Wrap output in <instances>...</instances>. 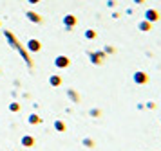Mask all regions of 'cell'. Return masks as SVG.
<instances>
[{"instance_id":"obj_1","label":"cell","mask_w":161,"mask_h":151,"mask_svg":"<svg viewBox=\"0 0 161 151\" xmlns=\"http://www.w3.org/2000/svg\"><path fill=\"white\" fill-rule=\"evenodd\" d=\"M132 79H134V83H136V85H145L147 81H148V74L143 72V70H138L134 76H132Z\"/></svg>"},{"instance_id":"obj_2","label":"cell","mask_w":161,"mask_h":151,"mask_svg":"<svg viewBox=\"0 0 161 151\" xmlns=\"http://www.w3.org/2000/svg\"><path fill=\"white\" fill-rule=\"evenodd\" d=\"M159 11L158 9H147L145 11V20L147 22H150V23H154V22H158L159 20Z\"/></svg>"},{"instance_id":"obj_3","label":"cell","mask_w":161,"mask_h":151,"mask_svg":"<svg viewBox=\"0 0 161 151\" xmlns=\"http://www.w3.org/2000/svg\"><path fill=\"white\" fill-rule=\"evenodd\" d=\"M139 31H143V33H148V31H152V23L150 22H147V20H143V22H139Z\"/></svg>"},{"instance_id":"obj_4","label":"cell","mask_w":161,"mask_h":151,"mask_svg":"<svg viewBox=\"0 0 161 151\" xmlns=\"http://www.w3.org/2000/svg\"><path fill=\"white\" fill-rule=\"evenodd\" d=\"M105 58V54L103 52H96V54H91V59H92V63H102V59Z\"/></svg>"},{"instance_id":"obj_5","label":"cell","mask_w":161,"mask_h":151,"mask_svg":"<svg viewBox=\"0 0 161 151\" xmlns=\"http://www.w3.org/2000/svg\"><path fill=\"white\" fill-rule=\"evenodd\" d=\"M56 65H58V67H67V65H69V59H67L65 56H60L58 59H56Z\"/></svg>"},{"instance_id":"obj_6","label":"cell","mask_w":161,"mask_h":151,"mask_svg":"<svg viewBox=\"0 0 161 151\" xmlns=\"http://www.w3.org/2000/svg\"><path fill=\"white\" fill-rule=\"evenodd\" d=\"M83 144H85V146H89V148H92V146H94V142H92L91 138H85V140H83Z\"/></svg>"},{"instance_id":"obj_7","label":"cell","mask_w":161,"mask_h":151,"mask_svg":"<svg viewBox=\"0 0 161 151\" xmlns=\"http://www.w3.org/2000/svg\"><path fill=\"white\" fill-rule=\"evenodd\" d=\"M85 36H87V38H94L96 33H94V31H87V34H85Z\"/></svg>"},{"instance_id":"obj_8","label":"cell","mask_w":161,"mask_h":151,"mask_svg":"<svg viewBox=\"0 0 161 151\" xmlns=\"http://www.w3.org/2000/svg\"><path fill=\"white\" fill-rule=\"evenodd\" d=\"M147 108H148V110H154V108H156V104H154V103H150V101H148V103H147Z\"/></svg>"},{"instance_id":"obj_9","label":"cell","mask_w":161,"mask_h":151,"mask_svg":"<svg viewBox=\"0 0 161 151\" xmlns=\"http://www.w3.org/2000/svg\"><path fill=\"white\" fill-rule=\"evenodd\" d=\"M51 83H53V85H60V78H53Z\"/></svg>"},{"instance_id":"obj_10","label":"cell","mask_w":161,"mask_h":151,"mask_svg":"<svg viewBox=\"0 0 161 151\" xmlns=\"http://www.w3.org/2000/svg\"><path fill=\"white\" fill-rule=\"evenodd\" d=\"M56 128H58V129H65V126H64L62 122H56Z\"/></svg>"},{"instance_id":"obj_11","label":"cell","mask_w":161,"mask_h":151,"mask_svg":"<svg viewBox=\"0 0 161 151\" xmlns=\"http://www.w3.org/2000/svg\"><path fill=\"white\" fill-rule=\"evenodd\" d=\"M24 144H29L31 146V144H33V138H24Z\"/></svg>"},{"instance_id":"obj_12","label":"cell","mask_w":161,"mask_h":151,"mask_svg":"<svg viewBox=\"0 0 161 151\" xmlns=\"http://www.w3.org/2000/svg\"><path fill=\"white\" fill-rule=\"evenodd\" d=\"M134 2H136V4H143V2H145V0H134Z\"/></svg>"}]
</instances>
